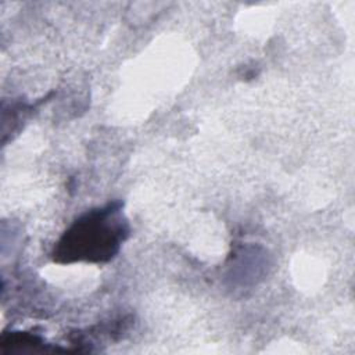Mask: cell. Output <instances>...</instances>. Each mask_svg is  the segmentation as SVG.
Here are the masks:
<instances>
[{"label": "cell", "mask_w": 355, "mask_h": 355, "mask_svg": "<svg viewBox=\"0 0 355 355\" xmlns=\"http://www.w3.org/2000/svg\"><path fill=\"white\" fill-rule=\"evenodd\" d=\"M126 229L114 207L94 211L79 219L60 243L58 257L64 261L110 259L123 240Z\"/></svg>", "instance_id": "obj_1"}]
</instances>
